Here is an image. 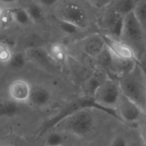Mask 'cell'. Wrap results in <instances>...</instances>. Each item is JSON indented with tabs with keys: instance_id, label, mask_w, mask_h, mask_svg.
Masks as SVG:
<instances>
[{
	"instance_id": "6da1fadb",
	"label": "cell",
	"mask_w": 146,
	"mask_h": 146,
	"mask_svg": "<svg viewBox=\"0 0 146 146\" xmlns=\"http://www.w3.org/2000/svg\"><path fill=\"white\" fill-rule=\"evenodd\" d=\"M84 110H98L101 112H104L119 121H121L118 112L115 109H108L101 104H99L93 97L91 96H85L79 98H76L66 105H64L56 115L50 118L48 121L44 122V124L42 126V128L40 129V132L38 133L39 136H43L47 133H50L54 127H56L57 125H60V123L65 120L68 116L80 111Z\"/></svg>"
},
{
	"instance_id": "7a4b0ae2",
	"label": "cell",
	"mask_w": 146,
	"mask_h": 146,
	"mask_svg": "<svg viewBox=\"0 0 146 146\" xmlns=\"http://www.w3.org/2000/svg\"><path fill=\"white\" fill-rule=\"evenodd\" d=\"M118 85L121 94L146 114V76L143 66L137 62L131 71L119 77Z\"/></svg>"
},
{
	"instance_id": "3957f363",
	"label": "cell",
	"mask_w": 146,
	"mask_h": 146,
	"mask_svg": "<svg viewBox=\"0 0 146 146\" xmlns=\"http://www.w3.org/2000/svg\"><path fill=\"white\" fill-rule=\"evenodd\" d=\"M145 29L136 18L133 11L124 16V26L121 35L122 41L128 44L136 56L142 54L145 50Z\"/></svg>"
},
{
	"instance_id": "277c9868",
	"label": "cell",
	"mask_w": 146,
	"mask_h": 146,
	"mask_svg": "<svg viewBox=\"0 0 146 146\" xmlns=\"http://www.w3.org/2000/svg\"><path fill=\"white\" fill-rule=\"evenodd\" d=\"M64 131L78 137L89 134L94 127L95 117L92 110H84L68 116L62 122Z\"/></svg>"
},
{
	"instance_id": "5b68a950",
	"label": "cell",
	"mask_w": 146,
	"mask_h": 146,
	"mask_svg": "<svg viewBox=\"0 0 146 146\" xmlns=\"http://www.w3.org/2000/svg\"><path fill=\"white\" fill-rule=\"evenodd\" d=\"M121 96L118 82L112 80H106L102 82L96 91L93 98L102 106L108 109H115Z\"/></svg>"
},
{
	"instance_id": "8992f818",
	"label": "cell",
	"mask_w": 146,
	"mask_h": 146,
	"mask_svg": "<svg viewBox=\"0 0 146 146\" xmlns=\"http://www.w3.org/2000/svg\"><path fill=\"white\" fill-rule=\"evenodd\" d=\"M56 18L69 22L80 30L85 28L87 24V15L85 9L74 2L64 3L57 8Z\"/></svg>"
},
{
	"instance_id": "52a82bcc",
	"label": "cell",
	"mask_w": 146,
	"mask_h": 146,
	"mask_svg": "<svg viewBox=\"0 0 146 146\" xmlns=\"http://www.w3.org/2000/svg\"><path fill=\"white\" fill-rule=\"evenodd\" d=\"M106 49L115 56L121 59L137 61V56L132 48L119 38H113L106 33L102 34Z\"/></svg>"
},
{
	"instance_id": "ba28073f",
	"label": "cell",
	"mask_w": 146,
	"mask_h": 146,
	"mask_svg": "<svg viewBox=\"0 0 146 146\" xmlns=\"http://www.w3.org/2000/svg\"><path fill=\"white\" fill-rule=\"evenodd\" d=\"M116 110L121 121H126L129 123L138 121L140 119L141 115L145 114L135 103H133L122 94L116 106Z\"/></svg>"
},
{
	"instance_id": "9c48e42d",
	"label": "cell",
	"mask_w": 146,
	"mask_h": 146,
	"mask_svg": "<svg viewBox=\"0 0 146 146\" xmlns=\"http://www.w3.org/2000/svg\"><path fill=\"white\" fill-rule=\"evenodd\" d=\"M105 43L102 34L93 33L80 41V49L87 56L98 58L105 50Z\"/></svg>"
},
{
	"instance_id": "30bf717a",
	"label": "cell",
	"mask_w": 146,
	"mask_h": 146,
	"mask_svg": "<svg viewBox=\"0 0 146 146\" xmlns=\"http://www.w3.org/2000/svg\"><path fill=\"white\" fill-rule=\"evenodd\" d=\"M32 86L24 79H16L13 80L9 86V95L14 102L24 104L29 102Z\"/></svg>"
},
{
	"instance_id": "8fae6325",
	"label": "cell",
	"mask_w": 146,
	"mask_h": 146,
	"mask_svg": "<svg viewBox=\"0 0 146 146\" xmlns=\"http://www.w3.org/2000/svg\"><path fill=\"white\" fill-rule=\"evenodd\" d=\"M51 100V93L50 90L43 86H32L29 102L37 107H44Z\"/></svg>"
},
{
	"instance_id": "7c38bea8",
	"label": "cell",
	"mask_w": 146,
	"mask_h": 146,
	"mask_svg": "<svg viewBox=\"0 0 146 146\" xmlns=\"http://www.w3.org/2000/svg\"><path fill=\"white\" fill-rule=\"evenodd\" d=\"M106 26L109 31V33L106 34L121 39L123 32L124 16L117 14L113 10V12L106 18Z\"/></svg>"
},
{
	"instance_id": "4fadbf2b",
	"label": "cell",
	"mask_w": 146,
	"mask_h": 146,
	"mask_svg": "<svg viewBox=\"0 0 146 146\" xmlns=\"http://www.w3.org/2000/svg\"><path fill=\"white\" fill-rule=\"evenodd\" d=\"M46 48L47 54L50 59L55 64H63L67 62L68 53L66 46L61 43H53Z\"/></svg>"
},
{
	"instance_id": "5bb4252c",
	"label": "cell",
	"mask_w": 146,
	"mask_h": 146,
	"mask_svg": "<svg viewBox=\"0 0 146 146\" xmlns=\"http://www.w3.org/2000/svg\"><path fill=\"white\" fill-rule=\"evenodd\" d=\"M9 12L12 21L19 26L26 27L33 23L25 7H15L9 9Z\"/></svg>"
},
{
	"instance_id": "9a60e30c",
	"label": "cell",
	"mask_w": 146,
	"mask_h": 146,
	"mask_svg": "<svg viewBox=\"0 0 146 146\" xmlns=\"http://www.w3.org/2000/svg\"><path fill=\"white\" fill-rule=\"evenodd\" d=\"M26 9L30 16L32 22H40L44 18V9L35 1L29 3L26 7Z\"/></svg>"
},
{
	"instance_id": "2e32d148",
	"label": "cell",
	"mask_w": 146,
	"mask_h": 146,
	"mask_svg": "<svg viewBox=\"0 0 146 146\" xmlns=\"http://www.w3.org/2000/svg\"><path fill=\"white\" fill-rule=\"evenodd\" d=\"M19 104L9 101H1L0 102V117H12L18 114L19 112Z\"/></svg>"
},
{
	"instance_id": "e0dca14e",
	"label": "cell",
	"mask_w": 146,
	"mask_h": 146,
	"mask_svg": "<svg viewBox=\"0 0 146 146\" xmlns=\"http://www.w3.org/2000/svg\"><path fill=\"white\" fill-rule=\"evenodd\" d=\"M27 61L28 59H27L26 52L16 51V52H14L13 56L7 66H9L10 68L14 70H21L24 68Z\"/></svg>"
},
{
	"instance_id": "ac0fdd59",
	"label": "cell",
	"mask_w": 146,
	"mask_h": 146,
	"mask_svg": "<svg viewBox=\"0 0 146 146\" xmlns=\"http://www.w3.org/2000/svg\"><path fill=\"white\" fill-rule=\"evenodd\" d=\"M136 3L137 0H118L113 10L117 14L125 16L133 11Z\"/></svg>"
},
{
	"instance_id": "d6986e66",
	"label": "cell",
	"mask_w": 146,
	"mask_h": 146,
	"mask_svg": "<svg viewBox=\"0 0 146 146\" xmlns=\"http://www.w3.org/2000/svg\"><path fill=\"white\" fill-rule=\"evenodd\" d=\"M133 14L143 27L146 29V0H139L133 9Z\"/></svg>"
},
{
	"instance_id": "ffe728a7",
	"label": "cell",
	"mask_w": 146,
	"mask_h": 146,
	"mask_svg": "<svg viewBox=\"0 0 146 146\" xmlns=\"http://www.w3.org/2000/svg\"><path fill=\"white\" fill-rule=\"evenodd\" d=\"M46 139L44 140L45 146H63L65 142V138L62 133L58 132L48 133Z\"/></svg>"
},
{
	"instance_id": "44dd1931",
	"label": "cell",
	"mask_w": 146,
	"mask_h": 146,
	"mask_svg": "<svg viewBox=\"0 0 146 146\" xmlns=\"http://www.w3.org/2000/svg\"><path fill=\"white\" fill-rule=\"evenodd\" d=\"M12 48L4 42H0V63L8 65L13 56Z\"/></svg>"
},
{
	"instance_id": "7402d4cb",
	"label": "cell",
	"mask_w": 146,
	"mask_h": 146,
	"mask_svg": "<svg viewBox=\"0 0 146 146\" xmlns=\"http://www.w3.org/2000/svg\"><path fill=\"white\" fill-rule=\"evenodd\" d=\"M57 20H58L59 29L67 35H74L80 31V29L79 27H77L76 26H74L69 22H67V21H62L59 19H57Z\"/></svg>"
},
{
	"instance_id": "603a6c76",
	"label": "cell",
	"mask_w": 146,
	"mask_h": 146,
	"mask_svg": "<svg viewBox=\"0 0 146 146\" xmlns=\"http://www.w3.org/2000/svg\"><path fill=\"white\" fill-rule=\"evenodd\" d=\"M110 146H128V142L123 136L117 135L111 140Z\"/></svg>"
},
{
	"instance_id": "cb8c5ba5",
	"label": "cell",
	"mask_w": 146,
	"mask_h": 146,
	"mask_svg": "<svg viewBox=\"0 0 146 146\" xmlns=\"http://www.w3.org/2000/svg\"><path fill=\"white\" fill-rule=\"evenodd\" d=\"M33 1H35L39 5H41L44 9H45V8H51L56 6L61 0H33Z\"/></svg>"
},
{
	"instance_id": "d4e9b609",
	"label": "cell",
	"mask_w": 146,
	"mask_h": 146,
	"mask_svg": "<svg viewBox=\"0 0 146 146\" xmlns=\"http://www.w3.org/2000/svg\"><path fill=\"white\" fill-rule=\"evenodd\" d=\"M90 1L97 8H104L110 3V0H90Z\"/></svg>"
},
{
	"instance_id": "484cf974",
	"label": "cell",
	"mask_w": 146,
	"mask_h": 146,
	"mask_svg": "<svg viewBox=\"0 0 146 146\" xmlns=\"http://www.w3.org/2000/svg\"><path fill=\"white\" fill-rule=\"evenodd\" d=\"M19 0H0V4L2 5H15Z\"/></svg>"
},
{
	"instance_id": "4316f807",
	"label": "cell",
	"mask_w": 146,
	"mask_h": 146,
	"mask_svg": "<svg viewBox=\"0 0 146 146\" xmlns=\"http://www.w3.org/2000/svg\"><path fill=\"white\" fill-rule=\"evenodd\" d=\"M5 11H6V9L3 7L2 4H0V21H1V20H2V18H3V15H4V13H5Z\"/></svg>"
},
{
	"instance_id": "83f0119b",
	"label": "cell",
	"mask_w": 146,
	"mask_h": 146,
	"mask_svg": "<svg viewBox=\"0 0 146 146\" xmlns=\"http://www.w3.org/2000/svg\"><path fill=\"white\" fill-rule=\"evenodd\" d=\"M143 68H144V71H145V76H146V68L143 66Z\"/></svg>"
},
{
	"instance_id": "f1b7e54d",
	"label": "cell",
	"mask_w": 146,
	"mask_h": 146,
	"mask_svg": "<svg viewBox=\"0 0 146 146\" xmlns=\"http://www.w3.org/2000/svg\"><path fill=\"white\" fill-rule=\"evenodd\" d=\"M145 143H146V132H145Z\"/></svg>"
}]
</instances>
